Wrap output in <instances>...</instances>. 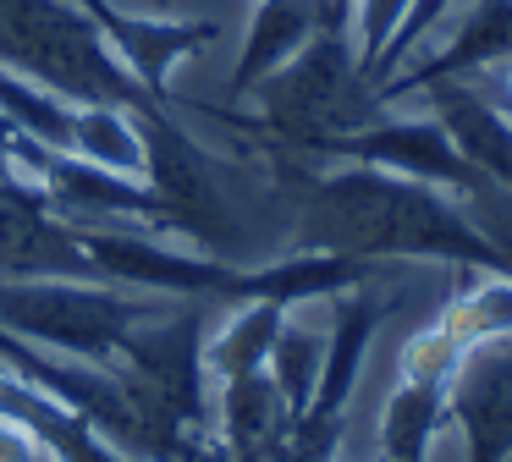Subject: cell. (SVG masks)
I'll list each match as a JSON object with an SVG mask.
<instances>
[{
    "instance_id": "20",
    "label": "cell",
    "mask_w": 512,
    "mask_h": 462,
    "mask_svg": "<svg viewBox=\"0 0 512 462\" xmlns=\"http://www.w3.org/2000/svg\"><path fill=\"white\" fill-rule=\"evenodd\" d=\"M358 6V66H364V77L375 72L380 50H386L391 28L402 22V11H408V0H320V28H347V17H353ZM375 83V77H369Z\"/></svg>"
},
{
    "instance_id": "9",
    "label": "cell",
    "mask_w": 512,
    "mask_h": 462,
    "mask_svg": "<svg viewBox=\"0 0 512 462\" xmlns=\"http://www.w3.org/2000/svg\"><path fill=\"white\" fill-rule=\"evenodd\" d=\"M314 160H353V165H380V171H397V176H413V182H430V187H446V193H474L485 176L457 154L452 132L441 127L435 116L424 121H369L358 132H342L331 138Z\"/></svg>"
},
{
    "instance_id": "15",
    "label": "cell",
    "mask_w": 512,
    "mask_h": 462,
    "mask_svg": "<svg viewBox=\"0 0 512 462\" xmlns=\"http://www.w3.org/2000/svg\"><path fill=\"white\" fill-rule=\"evenodd\" d=\"M215 424H221V440L237 457L270 462L292 429V407L281 396V385L270 380V369H248L215 385Z\"/></svg>"
},
{
    "instance_id": "11",
    "label": "cell",
    "mask_w": 512,
    "mask_h": 462,
    "mask_svg": "<svg viewBox=\"0 0 512 462\" xmlns=\"http://www.w3.org/2000/svg\"><path fill=\"white\" fill-rule=\"evenodd\" d=\"M72 6H83L100 22L111 50L127 61V72L144 83V94L155 99V105H171V66H182L188 55L210 50L215 33H221L204 17H138L122 0H72Z\"/></svg>"
},
{
    "instance_id": "23",
    "label": "cell",
    "mask_w": 512,
    "mask_h": 462,
    "mask_svg": "<svg viewBox=\"0 0 512 462\" xmlns=\"http://www.w3.org/2000/svg\"><path fill=\"white\" fill-rule=\"evenodd\" d=\"M171 462H248V457H237V451L226 446V440L215 435V429H204V435H193V440H188V446H182Z\"/></svg>"
},
{
    "instance_id": "22",
    "label": "cell",
    "mask_w": 512,
    "mask_h": 462,
    "mask_svg": "<svg viewBox=\"0 0 512 462\" xmlns=\"http://www.w3.org/2000/svg\"><path fill=\"white\" fill-rule=\"evenodd\" d=\"M446 6H452V0H408V11H402V22H397V28H391L386 50H380L375 72H369V77H375V88L386 83V77H391V72H397V66H402V55H408L413 44H419L424 33H430L435 22H441V11H446Z\"/></svg>"
},
{
    "instance_id": "27",
    "label": "cell",
    "mask_w": 512,
    "mask_h": 462,
    "mask_svg": "<svg viewBox=\"0 0 512 462\" xmlns=\"http://www.w3.org/2000/svg\"><path fill=\"white\" fill-rule=\"evenodd\" d=\"M166 6H171V0H155V11H166Z\"/></svg>"
},
{
    "instance_id": "25",
    "label": "cell",
    "mask_w": 512,
    "mask_h": 462,
    "mask_svg": "<svg viewBox=\"0 0 512 462\" xmlns=\"http://www.w3.org/2000/svg\"><path fill=\"white\" fill-rule=\"evenodd\" d=\"M501 110H507V116H512V94H507V99H501Z\"/></svg>"
},
{
    "instance_id": "26",
    "label": "cell",
    "mask_w": 512,
    "mask_h": 462,
    "mask_svg": "<svg viewBox=\"0 0 512 462\" xmlns=\"http://www.w3.org/2000/svg\"><path fill=\"white\" fill-rule=\"evenodd\" d=\"M386 462H391V457H386ZM397 462H424V457H397Z\"/></svg>"
},
{
    "instance_id": "4",
    "label": "cell",
    "mask_w": 512,
    "mask_h": 462,
    "mask_svg": "<svg viewBox=\"0 0 512 462\" xmlns=\"http://www.w3.org/2000/svg\"><path fill=\"white\" fill-rule=\"evenodd\" d=\"M0 72L23 77L67 105L155 110V99L111 50L100 22L72 0H0Z\"/></svg>"
},
{
    "instance_id": "1",
    "label": "cell",
    "mask_w": 512,
    "mask_h": 462,
    "mask_svg": "<svg viewBox=\"0 0 512 462\" xmlns=\"http://www.w3.org/2000/svg\"><path fill=\"white\" fill-rule=\"evenodd\" d=\"M276 182L292 204V248L353 253V259H435L452 270H496L490 237L468 220L463 198L380 165L347 171H303L287 154L276 160Z\"/></svg>"
},
{
    "instance_id": "21",
    "label": "cell",
    "mask_w": 512,
    "mask_h": 462,
    "mask_svg": "<svg viewBox=\"0 0 512 462\" xmlns=\"http://www.w3.org/2000/svg\"><path fill=\"white\" fill-rule=\"evenodd\" d=\"M463 209H468V220L490 237V248H496V259H501V275L512 281V193L485 176L474 193H463Z\"/></svg>"
},
{
    "instance_id": "16",
    "label": "cell",
    "mask_w": 512,
    "mask_h": 462,
    "mask_svg": "<svg viewBox=\"0 0 512 462\" xmlns=\"http://www.w3.org/2000/svg\"><path fill=\"white\" fill-rule=\"evenodd\" d=\"M314 33H320V0H254V17H248V33H243V50H237L226 94L248 99L254 83L281 72Z\"/></svg>"
},
{
    "instance_id": "14",
    "label": "cell",
    "mask_w": 512,
    "mask_h": 462,
    "mask_svg": "<svg viewBox=\"0 0 512 462\" xmlns=\"http://www.w3.org/2000/svg\"><path fill=\"white\" fill-rule=\"evenodd\" d=\"M424 94H430V116L452 132L457 154L479 176H490L496 187L512 193V116L507 110L496 99H485L479 88H468V77H441Z\"/></svg>"
},
{
    "instance_id": "12",
    "label": "cell",
    "mask_w": 512,
    "mask_h": 462,
    "mask_svg": "<svg viewBox=\"0 0 512 462\" xmlns=\"http://www.w3.org/2000/svg\"><path fill=\"white\" fill-rule=\"evenodd\" d=\"M490 66H512V0H474V11L457 22L441 50L424 55L413 72L386 77L375 94L380 105H391V99L419 94V88L441 83V77H474V72H490Z\"/></svg>"
},
{
    "instance_id": "2",
    "label": "cell",
    "mask_w": 512,
    "mask_h": 462,
    "mask_svg": "<svg viewBox=\"0 0 512 462\" xmlns=\"http://www.w3.org/2000/svg\"><path fill=\"white\" fill-rule=\"evenodd\" d=\"M210 314L199 297L171 303L160 319L122 341L111 374L133 407V462H171L193 435L210 429V374H204Z\"/></svg>"
},
{
    "instance_id": "13",
    "label": "cell",
    "mask_w": 512,
    "mask_h": 462,
    "mask_svg": "<svg viewBox=\"0 0 512 462\" xmlns=\"http://www.w3.org/2000/svg\"><path fill=\"white\" fill-rule=\"evenodd\" d=\"M0 418H6L17 435L34 440L45 462H127L78 407L56 402L50 391H39V385L17 380V374H6V369H0Z\"/></svg>"
},
{
    "instance_id": "18",
    "label": "cell",
    "mask_w": 512,
    "mask_h": 462,
    "mask_svg": "<svg viewBox=\"0 0 512 462\" xmlns=\"http://www.w3.org/2000/svg\"><path fill=\"white\" fill-rule=\"evenodd\" d=\"M281 325H287V303H270V297L237 303V314L204 336V374L221 385V380H232V374L265 369Z\"/></svg>"
},
{
    "instance_id": "17",
    "label": "cell",
    "mask_w": 512,
    "mask_h": 462,
    "mask_svg": "<svg viewBox=\"0 0 512 462\" xmlns=\"http://www.w3.org/2000/svg\"><path fill=\"white\" fill-rule=\"evenodd\" d=\"M446 380H419V374H397L386 396V413H380V457H424L446 424Z\"/></svg>"
},
{
    "instance_id": "19",
    "label": "cell",
    "mask_w": 512,
    "mask_h": 462,
    "mask_svg": "<svg viewBox=\"0 0 512 462\" xmlns=\"http://www.w3.org/2000/svg\"><path fill=\"white\" fill-rule=\"evenodd\" d=\"M320 363H325V341H320V336L281 325V336H276V347H270V363H265V369H270V380L281 385V396H287L292 418L309 407L314 380H320Z\"/></svg>"
},
{
    "instance_id": "8",
    "label": "cell",
    "mask_w": 512,
    "mask_h": 462,
    "mask_svg": "<svg viewBox=\"0 0 512 462\" xmlns=\"http://www.w3.org/2000/svg\"><path fill=\"white\" fill-rule=\"evenodd\" d=\"M100 281L83 253V226L45 198V187L23 176H0V281Z\"/></svg>"
},
{
    "instance_id": "7",
    "label": "cell",
    "mask_w": 512,
    "mask_h": 462,
    "mask_svg": "<svg viewBox=\"0 0 512 462\" xmlns=\"http://www.w3.org/2000/svg\"><path fill=\"white\" fill-rule=\"evenodd\" d=\"M386 314H391V303L375 292H364V286H353V292L336 303L314 396H309V407L292 418L287 440H281V451L270 462H336L347 402H353V385H358V374H364V352H369V341H375V330Z\"/></svg>"
},
{
    "instance_id": "5",
    "label": "cell",
    "mask_w": 512,
    "mask_h": 462,
    "mask_svg": "<svg viewBox=\"0 0 512 462\" xmlns=\"http://www.w3.org/2000/svg\"><path fill=\"white\" fill-rule=\"evenodd\" d=\"M166 308L171 297H127L111 292V281H61V275L0 281V325L34 347L94 363V369H111L122 358V341Z\"/></svg>"
},
{
    "instance_id": "10",
    "label": "cell",
    "mask_w": 512,
    "mask_h": 462,
    "mask_svg": "<svg viewBox=\"0 0 512 462\" xmlns=\"http://www.w3.org/2000/svg\"><path fill=\"white\" fill-rule=\"evenodd\" d=\"M446 424L463 429L468 462H512V330L463 352L446 391Z\"/></svg>"
},
{
    "instance_id": "3",
    "label": "cell",
    "mask_w": 512,
    "mask_h": 462,
    "mask_svg": "<svg viewBox=\"0 0 512 462\" xmlns=\"http://www.w3.org/2000/svg\"><path fill=\"white\" fill-rule=\"evenodd\" d=\"M254 99L259 116H237V110H221V116L232 127H248L265 149L303 154V160H314L342 132H358L386 116L375 83L358 66L347 28H320L281 72L254 83Z\"/></svg>"
},
{
    "instance_id": "6",
    "label": "cell",
    "mask_w": 512,
    "mask_h": 462,
    "mask_svg": "<svg viewBox=\"0 0 512 462\" xmlns=\"http://www.w3.org/2000/svg\"><path fill=\"white\" fill-rule=\"evenodd\" d=\"M138 132H144V176L171 215V237H188L199 253L232 264V253L243 248V226L215 182V160L160 105L138 110Z\"/></svg>"
},
{
    "instance_id": "24",
    "label": "cell",
    "mask_w": 512,
    "mask_h": 462,
    "mask_svg": "<svg viewBox=\"0 0 512 462\" xmlns=\"http://www.w3.org/2000/svg\"><path fill=\"white\" fill-rule=\"evenodd\" d=\"M0 462H45L39 457V446L28 435H17L12 424H6V418H0Z\"/></svg>"
}]
</instances>
